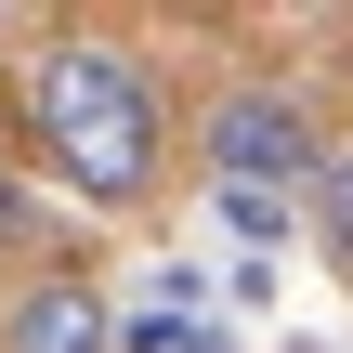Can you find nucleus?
I'll return each mask as SVG.
<instances>
[{
    "mask_svg": "<svg viewBox=\"0 0 353 353\" xmlns=\"http://www.w3.org/2000/svg\"><path fill=\"white\" fill-rule=\"evenodd\" d=\"M0 353H118V314L92 275H39L13 314H0Z\"/></svg>",
    "mask_w": 353,
    "mask_h": 353,
    "instance_id": "obj_3",
    "label": "nucleus"
},
{
    "mask_svg": "<svg viewBox=\"0 0 353 353\" xmlns=\"http://www.w3.org/2000/svg\"><path fill=\"white\" fill-rule=\"evenodd\" d=\"M183 353H223V341H183Z\"/></svg>",
    "mask_w": 353,
    "mask_h": 353,
    "instance_id": "obj_6",
    "label": "nucleus"
},
{
    "mask_svg": "<svg viewBox=\"0 0 353 353\" xmlns=\"http://www.w3.org/2000/svg\"><path fill=\"white\" fill-rule=\"evenodd\" d=\"M314 196H327V249L353 262V157H327V170H314Z\"/></svg>",
    "mask_w": 353,
    "mask_h": 353,
    "instance_id": "obj_4",
    "label": "nucleus"
},
{
    "mask_svg": "<svg viewBox=\"0 0 353 353\" xmlns=\"http://www.w3.org/2000/svg\"><path fill=\"white\" fill-rule=\"evenodd\" d=\"M13 236H26V183L0 170V249H13Z\"/></svg>",
    "mask_w": 353,
    "mask_h": 353,
    "instance_id": "obj_5",
    "label": "nucleus"
},
{
    "mask_svg": "<svg viewBox=\"0 0 353 353\" xmlns=\"http://www.w3.org/2000/svg\"><path fill=\"white\" fill-rule=\"evenodd\" d=\"M210 170H223V196H275L288 210V183H314L327 157H314V118H301V92H223L210 105Z\"/></svg>",
    "mask_w": 353,
    "mask_h": 353,
    "instance_id": "obj_2",
    "label": "nucleus"
},
{
    "mask_svg": "<svg viewBox=\"0 0 353 353\" xmlns=\"http://www.w3.org/2000/svg\"><path fill=\"white\" fill-rule=\"evenodd\" d=\"M13 118H26V144H39L92 210H131V196L157 183V79H144L118 39H92V26H65V39H39V52L13 65Z\"/></svg>",
    "mask_w": 353,
    "mask_h": 353,
    "instance_id": "obj_1",
    "label": "nucleus"
}]
</instances>
